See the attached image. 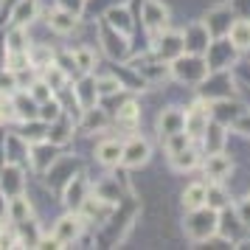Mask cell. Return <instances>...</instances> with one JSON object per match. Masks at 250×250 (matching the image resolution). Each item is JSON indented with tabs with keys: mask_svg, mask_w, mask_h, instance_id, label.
Wrapping results in <instances>:
<instances>
[{
	"mask_svg": "<svg viewBox=\"0 0 250 250\" xmlns=\"http://www.w3.org/2000/svg\"><path fill=\"white\" fill-rule=\"evenodd\" d=\"M216 228H219V211L208 208V205L191 208V211L186 214V219H183V233H186L188 242H194V245L214 239Z\"/></svg>",
	"mask_w": 250,
	"mask_h": 250,
	"instance_id": "6da1fadb",
	"label": "cell"
},
{
	"mask_svg": "<svg viewBox=\"0 0 250 250\" xmlns=\"http://www.w3.org/2000/svg\"><path fill=\"white\" fill-rule=\"evenodd\" d=\"M169 70H171V76L177 82H183V84H200L211 73L205 57H200V54H180L177 59L169 62Z\"/></svg>",
	"mask_w": 250,
	"mask_h": 250,
	"instance_id": "7a4b0ae2",
	"label": "cell"
},
{
	"mask_svg": "<svg viewBox=\"0 0 250 250\" xmlns=\"http://www.w3.org/2000/svg\"><path fill=\"white\" fill-rule=\"evenodd\" d=\"M99 34H102V48L104 54L113 59V62H121V59L129 57V37L121 34V31H115L113 25H107L104 20H99Z\"/></svg>",
	"mask_w": 250,
	"mask_h": 250,
	"instance_id": "3957f363",
	"label": "cell"
},
{
	"mask_svg": "<svg viewBox=\"0 0 250 250\" xmlns=\"http://www.w3.org/2000/svg\"><path fill=\"white\" fill-rule=\"evenodd\" d=\"M141 20H144L149 34L155 37V34H160V31L169 28L171 12L163 0H144V6H141Z\"/></svg>",
	"mask_w": 250,
	"mask_h": 250,
	"instance_id": "277c9868",
	"label": "cell"
},
{
	"mask_svg": "<svg viewBox=\"0 0 250 250\" xmlns=\"http://www.w3.org/2000/svg\"><path fill=\"white\" fill-rule=\"evenodd\" d=\"M82 230H84V219H82V214L79 211H68L65 216H59L57 222H54L51 236L57 239L62 248H68V245H73V242L82 236Z\"/></svg>",
	"mask_w": 250,
	"mask_h": 250,
	"instance_id": "5b68a950",
	"label": "cell"
},
{
	"mask_svg": "<svg viewBox=\"0 0 250 250\" xmlns=\"http://www.w3.org/2000/svg\"><path fill=\"white\" fill-rule=\"evenodd\" d=\"M113 211H115V203H110V200H104V197H99V194H93V191L87 194L84 203L79 205V214H82V219H84V225H87V222L104 225V222L113 219Z\"/></svg>",
	"mask_w": 250,
	"mask_h": 250,
	"instance_id": "8992f818",
	"label": "cell"
},
{
	"mask_svg": "<svg viewBox=\"0 0 250 250\" xmlns=\"http://www.w3.org/2000/svg\"><path fill=\"white\" fill-rule=\"evenodd\" d=\"M90 194V180L84 171H76L65 186H62V203L68 211H79V205L84 203V197Z\"/></svg>",
	"mask_w": 250,
	"mask_h": 250,
	"instance_id": "52a82bcc",
	"label": "cell"
},
{
	"mask_svg": "<svg viewBox=\"0 0 250 250\" xmlns=\"http://www.w3.org/2000/svg\"><path fill=\"white\" fill-rule=\"evenodd\" d=\"M149 158H152V144H149L146 138L132 135L124 144V152H121V166H126V169H138V166H144Z\"/></svg>",
	"mask_w": 250,
	"mask_h": 250,
	"instance_id": "ba28073f",
	"label": "cell"
},
{
	"mask_svg": "<svg viewBox=\"0 0 250 250\" xmlns=\"http://www.w3.org/2000/svg\"><path fill=\"white\" fill-rule=\"evenodd\" d=\"M59 158V146L57 144H51V141H37V144H28V163H31V169L37 174H45L48 166Z\"/></svg>",
	"mask_w": 250,
	"mask_h": 250,
	"instance_id": "9c48e42d",
	"label": "cell"
},
{
	"mask_svg": "<svg viewBox=\"0 0 250 250\" xmlns=\"http://www.w3.org/2000/svg\"><path fill=\"white\" fill-rule=\"evenodd\" d=\"M236 48L228 42V37H216V42L211 40V45H208V51H205V62H208V68L211 70H228L230 65H233V54Z\"/></svg>",
	"mask_w": 250,
	"mask_h": 250,
	"instance_id": "30bf717a",
	"label": "cell"
},
{
	"mask_svg": "<svg viewBox=\"0 0 250 250\" xmlns=\"http://www.w3.org/2000/svg\"><path fill=\"white\" fill-rule=\"evenodd\" d=\"M155 54H158L163 62H171L180 54H186V42H183V31H160L155 34Z\"/></svg>",
	"mask_w": 250,
	"mask_h": 250,
	"instance_id": "8fae6325",
	"label": "cell"
},
{
	"mask_svg": "<svg viewBox=\"0 0 250 250\" xmlns=\"http://www.w3.org/2000/svg\"><path fill=\"white\" fill-rule=\"evenodd\" d=\"M208 121H211V102H208V99H200V102H194L191 107L186 110V132L191 138L203 135Z\"/></svg>",
	"mask_w": 250,
	"mask_h": 250,
	"instance_id": "7c38bea8",
	"label": "cell"
},
{
	"mask_svg": "<svg viewBox=\"0 0 250 250\" xmlns=\"http://www.w3.org/2000/svg\"><path fill=\"white\" fill-rule=\"evenodd\" d=\"M0 191H3L6 200L25 191V169L20 163H3V169H0Z\"/></svg>",
	"mask_w": 250,
	"mask_h": 250,
	"instance_id": "4fadbf2b",
	"label": "cell"
},
{
	"mask_svg": "<svg viewBox=\"0 0 250 250\" xmlns=\"http://www.w3.org/2000/svg\"><path fill=\"white\" fill-rule=\"evenodd\" d=\"M233 25V9L228 3H219L214 9H208L205 14V28L211 31V37H228V28Z\"/></svg>",
	"mask_w": 250,
	"mask_h": 250,
	"instance_id": "5bb4252c",
	"label": "cell"
},
{
	"mask_svg": "<svg viewBox=\"0 0 250 250\" xmlns=\"http://www.w3.org/2000/svg\"><path fill=\"white\" fill-rule=\"evenodd\" d=\"M211 31L205 28V23H191L186 31H183V42H186V54H200V57H205V51H208V45H211Z\"/></svg>",
	"mask_w": 250,
	"mask_h": 250,
	"instance_id": "9a60e30c",
	"label": "cell"
},
{
	"mask_svg": "<svg viewBox=\"0 0 250 250\" xmlns=\"http://www.w3.org/2000/svg\"><path fill=\"white\" fill-rule=\"evenodd\" d=\"M45 23L54 34L68 37L79 28V14H73V12H68V9H62V6H57V9H51V12L45 14Z\"/></svg>",
	"mask_w": 250,
	"mask_h": 250,
	"instance_id": "2e32d148",
	"label": "cell"
},
{
	"mask_svg": "<svg viewBox=\"0 0 250 250\" xmlns=\"http://www.w3.org/2000/svg\"><path fill=\"white\" fill-rule=\"evenodd\" d=\"M73 174H76V160L70 158V155H59L45 171L48 186H51V188H59V191H62V186H65Z\"/></svg>",
	"mask_w": 250,
	"mask_h": 250,
	"instance_id": "e0dca14e",
	"label": "cell"
},
{
	"mask_svg": "<svg viewBox=\"0 0 250 250\" xmlns=\"http://www.w3.org/2000/svg\"><path fill=\"white\" fill-rule=\"evenodd\" d=\"M70 90H73V99H76V104H79V110H87V107H93V104H99L96 76H90V73H82Z\"/></svg>",
	"mask_w": 250,
	"mask_h": 250,
	"instance_id": "ac0fdd59",
	"label": "cell"
},
{
	"mask_svg": "<svg viewBox=\"0 0 250 250\" xmlns=\"http://www.w3.org/2000/svg\"><path fill=\"white\" fill-rule=\"evenodd\" d=\"M203 171L211 183H222V180H228V174L233 171V163H230V158H228L225 152H211L203 163Z\"/></svg>",
	"mask_w": 250,
	"mask_h": 250,
	"instance_id": "d6986e66",
	"label": "cell"
},
{
	"mask_svg": "<svg viewBox=\"0 0 250 250\" xmlns=\"http://www.w3.org/2000/svg\"><path fill=\"white\" fill-rule=\"evenodd\" d=\"M183 129H186V113H183L180 107H166V110H160V115H158V135L160 138L183 132Z\"/></svg>",
	"mask_w": 250,
	"mask_h": 250,
	"instance_id": "ffe728a7",
	"label": "cell"
},
{
	"mask_svg": "<svg viewBox=\"0 0 250 250\" xmlns=\"http://www.w3.org/2000/svg\"><path fill=\"white\" fill-rule=\"evenodd\" d=\"M6 216H9V222L12 225H20V222H25V219H31L34 216V205H31V200H28V194H14V197H9L6 200Z\"/></svg>",
	"mask_w": 250,
	"mask_h": 250,
	"instance_id": "44dd1931",
	"label": "cell"
},
{
	"mask_svg": "<svg viewBox=\"0 0 250 250\" xmlns=\"http://www.w3.org/2000/svg\"><path fill=\"white\" fill-rule=\"evenodd\" d=\"M110 126V115H107V110H102V107H87V110H82L79 115V129L82 132H104Z\"/></svg>",
	"mask_w": 250,
	"mask_h": 250,
	"instance_id": "7402d4cb",
	"label": "cell"
},
{
	"mask_svg": "<svg viewBox=\"0 0 250 250\" xmlns=\"http://www.w3.org/2000/svg\"><path fill=\"white\" fill-rule=\"evenodd\" d=\"M73 129H76V121L70 118V113H62L57 121L48 124V141L57 144V146H65L70 138H73Z\"/></svg>",
	"mask_w": 250,
	"mask_h": 250,
	"instance_id": "603a6c76",
	"label": "cell"
},
{
	"mask_svg": "<svg viewBox=\"0 0 250 250\" xmlns=\"http://www.w3.org/2000/svg\"><path fill=\"white\" fill-rule=\"evenodd\" d=\"M228 126L222 124V121H216V118H211L208 121V126H205V132L200 138H203L205 144V155H211V152H222L225 149V141H228Z\"/></svg>",
	"mask_w": 250,
	"mask_h": 250,
	"instance_id": "cb8c5ba5",
	"label": "cell"
},
{
	"mask_svg": "<svg viewBox=\"0 0 250 250\" xmlns=\"http://www.w3.org/2000/svg\"><path fill=\"white\" fill-rule=\"evenodd\" d=\"M3 152H6V163H28V141L20 132H9L3 141Z\"/></svg>",
	"mask_w": 250,
	"mask_h": 250,
	"instance_id": "d4e9b609",
	"label": "cell"
},
{
	"mask_svg": "<svg viewBox=\"0 0 250 250\" xmlns=\"http://www.w3.org/2000/svg\"><path fill=\"white\" fill-rule=\"evenodd\" d=\"M40 9H42V3L40 0H17L14 3V9L9 14H12V25H28L37 20V14H40Z\"/></svg>",
	"mask_w": 250,
	"mask_h": 250,
	"instance_id": "484cf974",
	"label": "cell"
},
{
	"mask_svg": "<svg viewBox=\"0 0 250 250\" xmlns=\"http://www.w3.org/2000/svg\"><path fill=\"white\" fill-rule=\"evenodd\" d=\"M121 152H124V144L110 138V141H102L96 146V160L107 169H113V166H121Z\"/></svg>",
	"mask_w": 250,
	"mask_h": 250,
	"instance_id": "4316f807",
	"label": "cell"
},
{
	"mask_svg": "<svg viewBox=\"0 0 250 250\" xmlns=\"http://www.w3.org/2000/svg\"><path fill=\"white\" fill-rule=\"evenodd\" d=\"M104 23L107 25H113L115 31H121V34H132V14H129V9L126 6H110L107 9V14H104Z\"/></svg>",
	"mask_w": 250,
	"mask_h": 250,
	"instance_id": "83f0119b",
	"label": "cell"
},
{
	"mask_svg": "<svg viewBox=\"0 0 250 250\" xmlns=\"http://www.w3.org/2000/svg\"><path fill=\"white\" fill-rule=\"evenodd\" d=\"M12 107H14V118H20V121H34L37 110H40V104L28 93H20V90L12 96Z\"/></svg>",
	"mask_w": 250,
	"mask_h": 250,
	"instance_id": "f1b7e54d",
	"label": "cell"
},
{
	"mask_svg": "<svg viewBox=\"0 0 250 250\" xmlns=\"http://www.w3.org/2000/svg\"><path fill=\"white\" fill-rule=\"evenodd\" d=\"M200 152H197V146H186L183 152H177V155H171L169 158V163H171V169L174 171H191V169H197L200 166Z\"/></svg>",
	"mask_w": 250,
	"mask_h": 250,
	"instance_id": "f546056e",
	"label": "cell"
},
{
	"mask_svg": "<svg viewBox=\"0 0 250 250\" xmlns=\"http://www.w3.org/2000/svg\"><path fill=\"white\" fill-rule=\"evenodd\" d=\"M228 42L236 51H248L250 48V20H233V25L228 28Z\"/></svg>",
	"mask_w": 250,
	"mask_h": 250,
	"instance_id": "4dcf8cb0",
	"label": "cell"
},
{
	"mask_svg": "<svg viewBox=\"0 0 250 250\" xmlns=\"http://www.w3.org/2000/svg\"><path fill=\"white\" fill-rule=\"evenodd\" d=\"M42 82H45V84H48L54 93H57V90H68L70 76H68L62 68H59L57 62H51V65H45V68H42Z\"/></svg>",
	"mask_w": 250,
	"mask_h": 250,
	"instance_id": "1f68e13d",
	"label": "cell"
},
{
	"mask_svg": "<svg viewBox=\"0 0 250 250\" xmlns=\"http://www.w3.org/2000/svg\"><path fill=\"white\" fill-rule=\"evenodd\" d=\"M205 191H208V186L205 183H191V186H186L183 188V208L186 211H191V208H200L205 205Z\"/></svg>",
	"mask_w": 250,
	"mask_h": 250,
	"instance_id": "d6a6232c",
	"label": "cell"
},
{
	"mask_svg": "<svg viewBox=\"0 0 250 250\" xmlns=\"http://www.w3.org/2000/svg\"><path fill=\"white\" fill-rule=\"evenodd\" d=\"M115 121L124 124V126H129V129H135L138 121H141V107H138L135 102L118 104V110H115Z\"/></svg>",
	"mask_w": 250,
	"mask_h": 250,
	"instance_id": "836d02e7",
	"label": "cell"
},
{
	"mask_svg": "<svg viewBox=\"0 0 250 250\" xmlns=\"http://www.w3.org/2000/svg\"><path fill=\"white\" fill-rule=\"evenodd\" d=\"M93 194H99V197H104V200H110V203H121V188H118V180L115 177H104L102 183H96V186H90Z\"/></svg>",
	"mask_w": 250,
	"mask_h": 250,
	"instance_id": "e575fe53",
	"label": "cell"
},
{
	"mask_svg": "<svg viewBox=\"0 0 250 250\" xmlns=\"http://www.w3.org/2000/svg\"><path fill=\"white\" fill-rule=\"evenodd\" d=\"M205 205H208V208H214V211H225V208H228V191L222 188V183H208Z\"/></svg>",
	"mask_w": 250,
	"mask_h": 250,
	"instance_id": "d590c367",
	"label": "cell"
},
{
	"mask_svg": "<svg viewBox=\"0 0 250 250\" xmlns=\"http://www.w3.org/2000/svg\"><path fill=\"white\" fill-rule=\"evenodd\" d=\"M54 57H57V54H54L45 42H34V45H28V59H31V65L40 68V70L45 68V65H51Z\"/></svg>",
	"mask_w": 250,
	"mask_h": 250,
	"instance_id": "8d00e7d4",
	"label": "cell"
},
{
	"mask_svg": "<svg viewBox=\"0 0 250 250\" xmlns=\"http://www.w3.org/2000/svg\"><path fill=\"white\" fill-rule=\"evenodd\" d=\"M62 113H65L62 102H59L57 96H51V99H45V102H40L37 118H40V121H45V124H51V121H57V118H59Z\"/></svg>",
	"mask_w": 250,
	"mask_h": 250,
	"instance_id": "74e56055",
	"label": "cell"
},
{
	"mask_svg": "<svg viewBox=\"0 0 250 250\" xmlns=\"http://www.w3.org/2000/svg\"><path fill=\"white\" fill-rule=\"evenodd\" d=\"M20 135H23L28 144L45 141V138H48V124H45V121H40V118H34V121H23V129H20Z\"/></svg>",
	"mask_w": 250,
	"mask_h": 250,
	"instance_id": "f35d334b",
	"label": "cell"
},
{
	"mask_svg": "<svg viewBox=\"0 0 250 250\" xmlns=\"http://www.w3.org/2000/svg\"><path fill=\"white\" fill-rule=\"evenodd\" d=\"M12 51H28V31H25V25H14L9 37H6V54H12Z\"/></svg>",
	"mask_w": 250,
	"mask_h": 250,
	"instance_id": "ab89813d",
	"label": "cell"
},
{
	"mask_svg": "<svg viewBox=\"0 0 250 250\" xmlns=\"http://www.w3.org/2000/svg\"><path fill=\"white\" fill-rule=\"evenodd\" d=\"M194 144V138L188 135V132H186V129H183V132H174V135H166L163 138V146H166V155H177V152H183V149L186 146H191Z\"/></svg>",
	"mask_w": 250,
	"mask_h": 250,
	"instance_id": "60d3db41",
	"label": "cell"
},
{
	"mask_svg": "<svg viewBox=\"0 0 250 250\" xmlns=\"http://www.w3.org/2000/svg\"><path fill=\"white\" fill-rule=\"evenodd\" d=\"M96 90H99V102L107 99V96H115V93L124 90V84L118 76H102V79H96Z\"/></svg>",
	"mask_w": 250,
	"mask_h": 250,
	"instance_id": "b9f144b4",
	"label": "cell"
},
{
	"mask_svg": "<svg viewBox=\"0 0 250 250\" xmlns=\"http://www.w3.org/2000/svg\"><path fill=\"white\" fill-rule=\"evenodd\" d=\"M73 59H76L79 73H90V70L96 68V54H93V48H87V45L76 48V51H73Z\"/></svg>",
	"mask_w": 250,
	"mask_h": 250,
	"instance_id": "7bdbcfd3",
	"label": "cell"
},
{
	"mask_svg": "<svg viewBox=\"0 0 250 250\" xmlns=\"http://www.w3.org/2000/svg\"><path fill=\"white\" fill-rule=\"evenodd\" d=\"M20 90V84H17V73L12 68H3L0 70V93L3 96H14V93Z\"/></svg>",
	"mask_w": 250,
	"mask_h": 250,
	"instance_id": "ee69618b",
	"label": "cell"
},
{
	"mask_svg": "<svg viewBox=\"0 0 250 250\" xmlns=\"http://www.w3.org/2000/svg\"><path fill=\"white\" fill-rule=\"evenodd\" d=\"M25 90H28V96H31V99H34L37 104L45 102V99H51V96H57V93L51 90V87H48V84H45L42 79H34L31 84H28V87H25Z\"/></svg>",
	"mask_w": 250,
	"mask_h": 250,
	"instance_id": "f6af8a7d",
	"label": "cell"
},
{
	"mask_svg": "<svg viewBox=\"0 0 250 250\" xmlns=\"http://www.w3.org/2000/svg\"><path fill=\"white\" fill-rule=\"evenodd\" d=\"M54 62H57L59 68L68 73V76L79 73V68H76V59H73V51H62V54H57V57H54Z\"/></svg>",
	"mask_w": 250,
	"mask_h": 250,
	"instance_id": "bcb514c9",
	"label": "cell"
},
{
	"mask_svg": "<svg viewBox=\"0 0 250 250\" xmlns=\"http://www.w3.org/2000/svg\"><path fill=\"white\" fill-rule=\"evenodd\" d=\"M230 129L239 132V135H250V110H245L242 115H236V118L230 121Z\"/></svg>",
	"mask_w": 250,
	"mask_h": 250,
	"instance_id": "7dc6e473",
	"label": "cell"
},
{
	"mask_svg": "<svg viewBox=\"0 0 250 250\" xmlns=\"http://www.w3.org/2000/svg\"><path fill=\"white\" fill-rule=\"evenodd\" d=\"M236 216H239V222H242V228H250V197L236 203Z\"/></svg>",
	"mask_w": 250,
	"mask_h": 250,
	"instance_id": "c3c4849f",
	"label": "cell"
},
{
	"mask_svg": "<svg viewBox=\"0 0 250 250\" xmlns=\"http://www.w3.org/2000/svg\"><path fill=\"white\" fill-rule=\"evenodd\" d=\"M57 6H62V9H68V12H73V14H82V9H84V0H59Z\"/></svg>",
	"mask_w": 250,
	"mask_h": 250,
	"instance_id": "681fc988",
	"label": "cell"
},
{
	"mask_svg": "<svg viewBox=\"0 0 250 250\" xmlns=\"http://www.w3.org/2000/svg\"><path fill=\"white\" fill-rule=\"evenodd\" d=\"M14 3H17V0H0V17H3V12H6V9L12 12V9H14Z\"/></svg>",
	"mask_w": 250,
	"mask_h": 250,
	"instance_id": "f907efd6",
	"label": "cell"
},
{
	"mask_svg": "<svg viewBox=\"0 0 250 250\" xmlns=\"http://www.w3.org/2000/svg\"><path fill=\"white\" fill-rule=\"evenodd\" d=\"M3 230H6V225H3V222H0V233H3Z\"/></svg>",
	"mask_w": 250,
	"mask_h": 250,
	"instance_id": "816d5d0a",
	"label": "cell"
}]
</instances>
